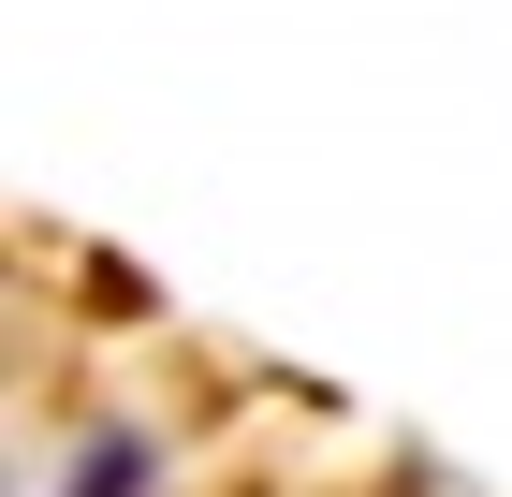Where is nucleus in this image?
Listing matches in <instances>:
<instances>
[{
    "mask_svg": "<svg viewBox=\"0 0 512 497\" xmlns=\"http://www.w3.org/2000/svg\"><path fill=\"white\" fill-rule=\"evenodd\" d=\"M132 468H147V454H132V439H103V454L74 468V497H132Z\"/></svg>",
    "mask_w": 512,
    "mask_h": 497,
    "instance_id": "f257e3e1",
    "label": "nucleus"
}]
</instances>
